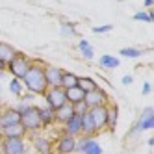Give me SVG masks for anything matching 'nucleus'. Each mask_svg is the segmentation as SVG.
<instances>
[{"label":"nucleus","instance_id":"nucleus-1","mask_svg":"<svg viewBox=\"0 0 154 154\" xmlns=\"http://www.w3.org/2000/svg\"><path fill=\"white\" fill-rule=\"evenodd\" d=\"M23 85H24V89H28L34 95H45V91L48 87H47V82H45V65L41 61H35V63L32 61L28 72L23 78Z\"/></svg>","mask_w":154,"mask_h":154},{"label":"nucleus","instance_id":"nucleus-2","mask_svg":"<svg viewBox=\"0 0 154 154\" xmlns=\"http://www.w3.org/2000/svg\"><path fill=\"white\" fill-rule=\"evenodd\" d=\"M30 65H32V61H30V58L26 56V54L17 52L15 56L11 58V61L8 63L6 72H9V74L13 76V78L23 80V78H24V74H26V72H28V69H30Z\"/></svg>","mask_w":154,"mask_h":154},{"label":"nucleus","instance_id":"nucleus-3","mask_svg":"<svg viewBox=\"0 0 154 154\" xmlns=\"http://www.w3.org/2000/svg\"><path fill=\"white\" fill-rule=\"evenodd\" d=\"M32 147L26 139L19 137H2L0 139V154H30Z\"/></svg>","mask_w":154,"mask_h":154},{"label":"nucleus","instance_id":"nucleus-4","mask_svg":"<svg viewBox=\"0 0 154 154\" xmlns=\"http://www.w3.org/2000/svg\"><path fill=\"white\" fill-rule=\"evenodd\" d=\"M20 125L26 130V134H35L37 130H41V119H39V106L32 104L24 113H20Z\"/></svg>","mask_w":154,"mask_h":154},{"label":"nucleus","instance_id":"nucleus-5","mask_svg":"<svg viewBox=\"0 0 154 154\" xmlns=\"http://www.w3.org/2000/svg\"><path fill=\"white\" fill-rule=\"evenodd\" d=\"M43 98H45V106L50 108L52 112H56V109L67 104V97H65L63 87H48L45 95H43Z\"/></svg>","mask_w":154,"mask_h":154},{"label":"nucleus","instance_id":"nucleus-6","mask_svg":"<svg viewBox=\"0 0 154 154\" xmlns=\"http://www.w3.org/2000/svg\"><path fill=\"white\" fill-rule=\"evenodd\" d=\"M54 152L56 154H74L76 152V137L61 134L54 143Z\"/></svg>","mask_w":154,"mask_h":154},{"label":"nucleus","instance_id":"nucleus-7","mask_svg":"<svg viewBox=\"0 0 154 154\" xmlns=\"http://www.w3.org/2000/svg\"><path fill=\"white\" fill-rule=\"evenodd\" d=\"M84 102L87 104V108H98V106H106V104H109L108 102V95H106V91H102L100 87H97L95 91H89V93H85V97H84Z\"/></svg>","mask_w":154,"mask_h":154},{"label":"nucleus","instance_id":"nucleus-8","mask_svg":"<svg viewBox=\"0 0 154 154\" xmlns=\"http://www.w3.org/2000/svg\"><path fill=\"white\" fill-rule=\"evenodd\" d=\"M61 74L63 71L54 65H45V82L47 87H61Z\"/></svg>","mask_w":154,"mask_h":154},{"label":"nucleus","instance_id":"nucleus-9","mask_svg":"<svg viewBox=\"0 0 154 154\" xmlns=\"http://www.w3.org/2000/svg\"><path fill=\"white\" fill-rule=\"evenodd\" d=\"M63 134L67 136H72V137H78L82 136V115L74 113L67 123L63 125Z\"/></svg>","mask_w":154,"mask_h":154},{"label":"nucleus","instance_id":"nucleus-10","mask_svg":"<svg viewBox=\"0 0 154 154\" xmlns=\"http://www.w3.org/2000/svg\"><path fill=\"white\" fill-rule=\"evenodd\" d=\"M20 123V115L15 108H4L0 112V126H9V125H17Z\"/></svg>","mask_w":154,"mask_h":154},{"label":"nucleus","instance_id":"nucleus-11","mask_svg":"<svg viewBox=\"0 0 154 154\" xmlns=\"http://www.w3.org/2000/svg\"><path fill=\"white\" fill-rule=\"evenodd\" d=\"M34 147V150H37L39 154H45V152H52V141L47 137V136H32V145Z\"/></svg>","mask_w":154,"mask_h":154},{"label":"nucleus","instance_id":"nucleus-12","mask_svg":"<svg viewBox=\"0 0 154 154\" xmlns=\"http://www.w3.org/2000/svg\"><path fill=\"white\" fill-rule=\"evenodd\" d=\"M108 106V104H106ZM106 106H98V108H91L89 109V113H91V117H93V123H95V126H97V132H100V130H104L106 128Z\"/></svg>","mask_w":154,"mask_h":154},{"label":"nucleus","instance_id":"nucleus-13","mask_svg":"<svg viewBox=\"0 0 154 154\" xmlns=\"http://www.w3.org/2000/svg\"><path fill=\"white\" fill-rule=\"evenodd\" d=\"M106 128L108 130H115L117 128V123H119V106L117 104H113V102H109L108 106H106Z\"/></svg>","mask_w":154,"mask_h":154},{"label":"nucleus","instance_id":"nucleus-14","mask_svg":"<svg viewBox=\"0 0 154 154\" xmlns=\"http://www.w3.org/2000/svg\"><path fill=\"white\" fill-rule=\"evenodd\" d=\"M28 134L26 130L23 128V125L17 123V125H9L2 128V137H19V139H24Z\"/></svg>","mask_w":154,"mask_h":154},{"label":"nucleus","instance_id":"nucleus-15","mask_svg":"<svg viewBox=\"0 0 154 154\" xmlns=\"http://www.w3.org/2000/svg\"><path fill=\"white\" fill-rule=\"evenodd\" d=\"M97 134V126L93 123V117L87 109V113L82 115V136H87V137H93Z\"/></svg>","mask_w":154,"mask_h":154},{"label":"nucleus","instance_id":"nucleus-16","mask_svg":"<svg viewBox=\"0 0 154 154\" xmlns=\"http://www.w3.org/2000/svg\"><path fill=\"white\" fill-rule=\"evenodd\" d=\"M54 115H56V123L65 125V123H67V121L74 115V106L67 102L65 106H61L60 109H56V112H54Z\"/></svg>","mask_w":154,"mask_h":154},{"label":"nucleus","instance_id":"nucleus-17","mask_svg":"<svg viewBox=\"0 0 154 154\" xmlns=\"http://www.w3.org/2000/svg\"><path fill=\"white\" fill-rule=\"evenodd\" d=\"M39 119H41V126L43 128H47V126L56 123V115H54V112L47 106H39Z\"/></svg>","mask_w":154,"mask_h":154},{"label":"nucleus","instance_id":"nucleus-18","mask_svg":"<svg viewBox=\"0 0 154 154\" xmlns=\"http://www.w3.org/2000/svg\"><path fill=\"white\" fill-rule=\"evenodd\" d=\"M65 97H67V102L74 106V104H78V102H82V100H84L85 93L80 89L78 85H76V87H71V89H65Z\"/></svg>","mask_w":154,"mask_h":154},{"label":"nucleus","instance_id":"nucleus-19","mask_svg":"<svg viewBox=\"0 0 154 154\" xmlns=\"http://www.w3.org/2000/svg\"><path fill=\"white\" fill-rule=\"evenodd\" d=\"M78 85V74H74L72 71H63L61 74V87L63 89H71V87Z\"/></svg>","mask_w":154,"mask_h":154},{"label":"nucleus","instance_id":"nucleus-20","mask_svg":"<svg viewBox=\"0 0 154 154\" xmlns=\"http://www.w3.org/2000/svg\"><path fill=\"white\" fill-rule=\"evenodd\" d=\"M17 54V50L9 45V43H4V41H0V61H4V63H9L11 61V58Z\"/></svg>","mask_w":154,"mask_h":154},{"label":"nucleus","instance_id":"nucleus-21","mask_svg":"<svg viewBox=\"0 0 154 154\" xmlns=\"http://www.w3.org/2000/svg\"><path fill=\"white\" fill-rule=\"evenodd\" d=\"M78 87H80L84 93H89V91H95L97 89L98 84L93 78H89V76H78Z\"/></svg>","mask_w":154,"mask_h":154},{"label":"nucleus","instance_id":"nucleus-22","mask_svg":"<svg viewBox=\"0 0 154 154\" xmlns=\"http://www.w3.org/2000/svg\"><path fill=\"white\" fill-rule=\"evenodd\" d=\"M98 63H100V67H104V69H117L119 65H121L119 58H115V56H109V54H104V56H100Z\"/></svg>","mask_w":154,"mask_h":154},{"label":"nucleus","instance_id":"nucleus-23","mask_svg":"<svg viewBox=\"0 0 154 154\" xmlns=\"http://www.w3.org/2000/svg\"><path fill=\"white\" fill-rule=\"evenodd\" d=\"M78 50L82 52V56L85 60H93V56H95V48L89 45V41H85V39L78 41Z\"/></svg>","mask_w":154,"mask_h":154},{"label":"nucleus","instance_id":"nucleus-24","mask_svg":"<svg viewBox=\"0 0 154 154\" xmlns=\"http://www.w3.org/2000/svg\"><path fill=\"white\" fill-rule=\"evenodd\" d=\"M9 91H11L13 95L20 97L24 93V85H23V80H19V78H11V82H9Z\"/></svg>","mask_w":154,"mask_h":154},{"label":"nucleus","instance_id":"nucleus-25","mask_svg":"<svg viewBox=\"0 0 154 154\" xmlns=\"http://www.w3.org/2000/svg\"><path fill=\"white\" fill-rule=\"evenodd\" d=\"M84 154H102V147L98 145V141H95L91 137L89 143H87V147H85V150H84Z\"/></svg>","mask_w":154,"mask_h":154},{"label":"nucleus","instance_id":"nucleus-26","mask_svg":"<svg viewBox=\"0 0 154 154\" xmlns=\"http://www.w3.org/2000/svg\"><path fill=\"white\" fill-rule=\"evenodd\" d=\"M119 54L121 56H126V58H139V56H143V50L134 48V47H126V48H121Z\"/></svg>","mask_w":154,"mask_h":154},{"label":"nucleus","instance_id":"nucleus-27","mask_svg":"<svg viewBox=\"0 0 154 154\" xmlns=\"http://www.w3.org/2000/svg\"><path fill=\"white\" fill-rule=\"evenodd\" d=\"M61 34H63V35H74V34H76L74 24L67 23V20H61Z\"/></svg>","mask_w":154,"mask_h":154},{"label":"nucleus","instance_id":"nucleus-28","mask_svg":"<svg viewBox=\"0 0 154 154\" xmlns=\"http://www.w3.org/2000/svg\"><path fill=\"white\" fill-rule=\"evenodd\" d=\"M113 26L112 24H102V26H93V34H108V32H112Z\"/></svg>","mask_w":154,"mask_h":154},{"label":"nucleus","instance_id":"nucleus-29","mask_svg":"<svg viewBox=\"0 0 154 154\" xmlns=\"http://www.w3.org/2000/svg\"><path fill=\"white\" fill-rule=\"evenodd\" d=\"M87 104L82 100V102H78V104H74V113H78V115H84V113H87Z\"/></svg>","mask_w":154,"mask_h":154},{"label":"nucleus","instance_id":"nucleus-30","mask_svg":"<svg viewBox=\"0 0 154 154\" xmlns=\"http://www.w3.org/2000/svg\"><path fill=\"white\" fill-rule=\"evenodd\" d=\"M132 19H134V20H143V23H150L149 13H145V11H137V13H134V15H132Z\"/></svg>","mask_w":154,"mask_h":154},{"label":"nucleus","instance_id":"nucleus-31","mask_svg":"<svg viewBox=\"0 0 154 154\" xmlns=\"http://www.w3.org/2000/svg\"><path fill=\"white\" fill-rule=\"evenodd\" d=\"M30 106H32V102H26V100H19V104H17V108H15V109H17V112H19V115H20V113H24V112H26V109H28Z\"/></svg>","mask_w":154,"mask_h":154},{"label":"nucleus","instance_id":"nucleus-32","mask_svg":"<svg viewBox=\"0 0 154 154\" xmlns=\"http://www.w3.org/2000/svg\"><path fill=\"white\" fill-rule=\"evenodd\" d=\"M154 113V109L149 106V108H145V109H143V112H141V115H139V121H143V119H147L149 115H152Z\"/></svg>","mask_w":154,"mask_h":154},{"label":"nucleus","instance_id":"nucleus-33","mask_svg":"<svg viewBox=\"0 0 154 154\" xmlns=\"http://www.w3.org/2000/svg\"><path fill=\"white\" fill-rule=\"evenodd\" d=\"M150 91H152V85H150V82H145V84H143V89H141V93L143 95H150Z\"/></svg>","mask_w":154,"mask_h":154},{"label":"nucleus","instance_id":"nucleus-34","mask_svg":"<svg viewBox=\"0 0 154 154\" xmlns=\"http://www.w3.org/2000/svg\"><path fill=\"white\" fill-rule=\"evenodd\" d=\"M132 82H134V78H132L130 74H125V76H123V85H130Z\"/></svg>","mask_w":154,"mask_h":154},{"label":"nucleus","instance_id":"nucleus-35","mask_svg":"<svg viewBox=\"0 0 154 154\" xmlns=\"http://www.w3.org/2000/svg\"><path fill=\"white\" fill-rule=\"evenodd\" d=\"M143 4H145V8H152L154 6V0H143Z\"/></svg>","mask_w":154,"mask_h":154},{"label":"nucleus","instance_id":"nucleus-36","mask_svg":"<svg viewBox=\"0 0 154 154\" xmlns=\"http://www.w3.org/2000/svg\"><path fill=\"white\" fill-rule=\"evenodd\" d=\"M6 69H8V63H4V61H0V71H4V72H6Z\"/></svg>","mask_w":154,"mask_h":154},{"label":"nucleus","instance_id":"nucleus-37","mask_svg":"<svg viewBox=\"0 0 154 154\" xmlns=\"http://www.w3.org/2000/svg\"><path fill=\"white\" fill-rule=\"evenodd\" d=\"M147 143H149V145H150V147H154V137H150V139H149Z\"/></svg>","mask_w":154,"mask_h":154},{"label":"nucleus","instance_id":"nucleus-38","mask_svg":"<svg viewBox=\"0 0 154 154\" xmlns=\"http://www.w3.org/2000/svg\"><path fill=\"white\" fill-rule=\"evenodd\" d=\"M4 74H6L4 71H0V80H2V78H4Z\"/></svg>","mask_w":154,"mask_h":154},{"label":"nucleus","instance_id":"nucleus-39","mask_svg":"<svg viewBox=\"0 0 154 154\" xmlns=\"http://www.w3.org/2000/svg\"><path fill=\"white\" fill-rule=\"evenodd\" d=\"M0 139H2V126H0Z\"/></svg>","mask_w":154,"mask_h":154},{"label":"nucleus","instance_id":"nucleus-40","mask_svg":"<svg viewBox=\"0 0 154 154\" xmlns=\"http://www.w3.org/2000/svg\"><path fill=\"white\" fill-rule=\"evenodd\" d=\"M45 154H52V152H45Z\"/></svg>","mask_w":154,"mask_h":154}]
</instances>
